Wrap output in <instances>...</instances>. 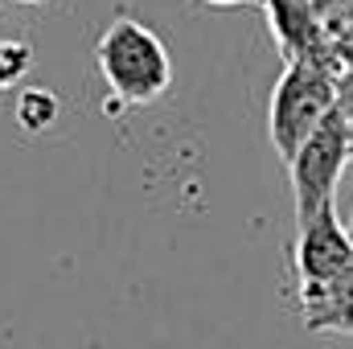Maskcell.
Here are the masks:
<instances>
[{
    "label": "cell",
    "instance_id": "1",
    "mask_svg": "<svg viewBox=\"0 0 353 349\" xmlns=\"http://www.w3.org/2000/svg\"><path fill=\"white\" fill-rule=\"evenodd\" d=\"M341 66L333 54H304L288 58L283 74L271 90V144L283 157V165L308 144V136L337 111V87H341Z\"/></svg>",
    "mask_w": 353,
    "mask_h": 349
},
{
    "label": "cell",
    "instance_id": "2",
    "mask_svg": "<svg viewBox=\"0 0 353 349\" xmlns=\"http://www.w3.org/2000/svg\"><path fill=\"white\" fill-rule=\"evenodd\" d=\"M94 62H99L103 83L115 94V107H107V111L148 107L173 87V58H169L165 41L144 21H136L128 12H119L103 29V37L94 46Z\"/></svg>",
    "mask_w": 353,
    "mask_h": 349
},
{
    "label": "cell",
    "instance_id": "3",
    "mask_svg": "<svg viewBox=\"0 0 353 349\" xmlns=\"http://www.w3.org/2000/svg\"><path fill=\"white\" fill-rule=\"evenodd\" d=\"M350 157H353V132L341 119V111H333L308 136V144L288 161L292 197H296V222H308L316 210L337 201V185H341V173H345Z\"/></svg>",
    "mask_w": 353,
    "mask_h": 349
},
{
    "label": "cell",
    "instance_id": "4",
    "mask_svg": "<svg viewBox=\"0 0 353 349\" xmlns=\"http://www.w3.org/2000/svg\"><path fill=\"white\" fill-rule=\"evenodd\" d=\"M292 263L300 271V283H325V279L341 275L345 267H353V235L337 218V201L316 210L308 222H300Z\"/></svg>",
    "mask_w": 353,
    "mask_h": 349
},
{
    "label": "cell",
    "instance_id": "5",
    "mask_svg": "<svg viewBox=\"0 0 353 349\" xmlns=\"http://www.w3.org/2000/svg\"><path fill=\"white\" fill-rule=\"evenodd\" d=\"M300 317L308 333L353 337V267L325 283H300Z\"/></svg>",
    "mask_w": 353,
    "mask_h": 349
},
{
    "label": "cell",
    "instance_id": "6",
    "mask_svg": "<svg viewBox=\"0 0 353 349\" xmlns=\"http://www.w3.org/2000/svg\"><path fill=\"white\" fill-rule=\"evenodd\" d=\"M58 111H62V103H58L54 90L29 87V90L17 94V123H21V132H29V136L50 132V128L58 123Z\"/></svg>",
    "mask_w": 353,
    "mask_h": 349
},
{
    "label": "cell",
    "instance_id": "7",
    "mask_svg": "<svg viewBox=\"0 0 353 349\" xmlns=\"http://www.w3.org/2000/svg\"><path fill=\"white\" fill-rule=\"evenodd\" d=\"M33 70V46L29 41H0V90H12Z\"/></svg>",
    "mask_w": 353,
    "mask_h": 349
},
{
    "label": "cell",
    "instance_id": "8",
    "mask_svg": "<svg viewBox=\"0 0 353 349\" xmlns=\"http://www.w3.org/2000/svg\"><path fill=\"white\" fill-rule=\"evenodd\" d=\"M337 111H341V119L350 123V132H353V70L341 74V87H337Z\"/></svg>",
    "mask_w": 353,
    "mask_h": 349
},
{
    "label": "cell",
    "instance_id": "9",
    "mask_svg": "<svg viewBox=\"0 0 353 349\" xmlns=\"http://www.w3.org/2000/svg\"><path fill=\"white\" fill-rule=\"evenodd\" d=\"M210 8H243V4H255V0H201Z\"/></svg>",
    "mask_w": 353,
    "mask_h": 349
},
{
    "label": "cell",
    "instance_id": "10",
    "mask_svg": "<svg viewBox=\"0 0 353 349\" xmlns=\"http://www.w3.org/2000/svg\"><path fill=\"white\" fill-rule=\"evenodd\" d=\"M350 8H353V0H350Z\"/></svg>",
    "mask_w": 353,
    "mask_h": 349
}]
</instances>
